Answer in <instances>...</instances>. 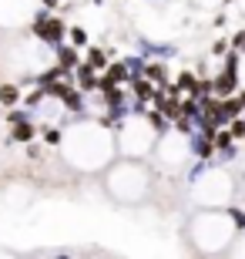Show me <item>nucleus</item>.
Wrapping results in <instances>:
<instances>
[{
  "label": "nucleus",
  "instance_id": "1a4fd4ad",
  "mask_svg": "<svg viewBox=\"0 0 245 259\" xmlns=\"http://www.w3.org/2000/svg\"><path fill=\"white\" fill-rule=\"evenodd\" d=\"M84 64H91L97 74H101L104 67L111 64V54H108L104 48H91V44H87V48H84Z\"/></svg>",
  "mask_w": 245,
  "mask_h": 259
},
{
  "label": "nucleus",
  "instance_id": "9d476101",
  "mask_svg": "<svg viewBox=\"0 0 245 259\" xmlns=\"http://www.w3.org/2000/svg\"><path fill=\"white\" fill-rule=\"evenodd\" d=\"M171 84L178 88V95H181V91H185V95L198 98V74H195V71H181V74L175 77V81H171Z\"/></svg>",
  "mask_w": 245,
  "mask_h": 259
},
{
  "label": "nucleus",
  "instance_id": "9b49d317",
  "mask_svg": "<svg viewBox=\"0 0 245 259\" xmlns=\"http://www.w3.org/2000/svg\"><path fill=\"white\" fill-rule=\"evenodd\" d=\"M67 40H71V48L84 51V48H87V30L77 27V24H67Z\"/></svg>",
  "mask_w": 245,
  "mask_h": 259
},
{
  "label": "nucleus",
  "instance_id": "4468645a",
  "mask_svg": "<svg viewBox=\"0 0 245 259\" xmlns=\"http://www.w3.org/2000/svg\"><path fill=\"white\" fill-rule=\"evenodd\" d=\"M228 128V135L235 138V142H245V118H235L232 125H225Z\"/></svg>",
  "mask_w": 245,
  "mask_h": 259
},
{
  "label": "nucleus",
  "instance_id": "423d86ee",
  "mask_svg": "<svg viewBox=\"0 0 245 259\" xmlns=\"http://www.w3.org/2000/svg\"><path fill=\"white\" fill-rule=\"evenodd\" d=\"M20 101H24V88L17 84V81H0V108H17Z\"/></svg>",
  "mask_w": 245,
  "mask_h": 259
},
{
  "label": "nucleus",
  "instance_id": "f03ea898",
  "mask_svg": "<svg viewBox=\"0 0 245 259\" xmlns=\"http://www.w3.org/2000/svg\"><path fill=\"white\" fill-rule=\"evenodd\" d=\"M81 51L71 48V44H57L54 48V64L57 67H64V71H77V64H81Z\"/></svg>",
  "mask_w": 245,
  "mask_h": 259
},
{
  "label": "nucleus",
  "instance_id": "a211bd4d",
  "mask_svg": "<svg viewBox=\"0 0 245 259\" xmlns=\"http://www.w3.org/2000/svg\"><path fill=\"white\" fill-rule=\"evenodd\" d=\"M225 4H235V0H225Z\"/></svg>",
  "mask_w": 245,
  "mask_h": 259
},
{
  "label": "nucleus",
  "instance_id": "7ed1b4c3",
  "mask_svg": "<svg viewBox=\"0 0 245 259\" xmlns=\"http://www.w3.org/2000/svg\"><path fill=\"white\" fill-rule=\"evenodd\" d=\"M144 77H148L158 91L171 84V74H168V64H165V61H144Z\"/></svg>",
  "mask_w": 245,
  "mask_h": 259
},
{
  "label": "nucleus",
  "instance_id": "20e7f679",
  "mask_svg": "<svg viewBox=\"0 0 245 259\" xmlns=\"http://www.w3.org/2000/svg\"><path fill=\"white\" fill-rule=\"evenodd\" d=\"M74 88L77 91H84V95H91V91H97V71L91 64H77V71H74Z\"/></svg>",
  "mask_w": 245,
  "mask_h": 259
},
{
  "label": "nucleus",
  "instance_id": "6e6552de",
  "mask_svg": "<svg viewBox=\"0 0 245 259\" xmlns=\"http://www.w3.org/2000/svg\"><path fill=\"white\" fill-rule=\"evenodd\" d=\"M37 138L47 145V148H61V145H64V128L61 125H37Z\"/></svg>",
  "mask_w": 245,
  "mask_h": 259
},
{
  "label": "nucleus",
  "instance_id": "f257e3e1",
  "mask_svg": "<svg viewBox=\"0 0 245 259\" xmlns=\"http://www.w3.org/2000/svg\"><path fill=\"white\" fill-rule=\"evenodd\" d=\"M30 34H34L40 44L57 48V44H64V37H67V24L57 17L54 10H40L37 17L30 20Z\"/></svg>",
  "mask_w": 245,
  "mask_h": 259
},
{
  "label": "nucleus",
  "instance_id": "2eb2a0df",
  "mask_svg": "<svg viewBox=\"0 0 245 259\" xmlns=\"http://www.w3.org/2000/svg\"><path fill=\"white\" fill-rule=\"evenodd\" d=\"M228 51H232V44H228V37H222V40H215V44H212V58L222 61V58L228 54Z\"/></svg>",
  "mask_w": 245,
  "mask_h": 259
},
{
  "label": "nucleus",
  "instance_id": "ddd939ff",
  "mask_svg": "<svg viewBox=\"0 0 245 259\" xmlns=\"http://www.w3.org/2000/svg\"><path fill=\"white\" fill-rule=\"evenodd\" d=\"M20 121H34L30 111H27V108H10V111H7V125H20Z\"/></svg>",
  "mask_w": 245,
  "mask_h": 259
},
{
  "label": "nucleus",
  "instance_id": "f3484780",
  "mask_svg": "<svg viewBox=\"0 0 245 259\" xmlns=\"http://www.w3.org/2000/svg\"><path fill=\"white\" fill-rule=\"evenodd\" d=\"M238 101H242V118H245V91H238Z\"/></svg>",
  "mask_w": 245,
  "mask_h": 259
},
{
  "label": "nucleus",
  "instance_id": "39448f33",
  "mask_svg": "<svg viewBox=\"0 0 245 259\" xmlns=\"http://www.w3.org/2000/svg\"><path fill=\"white\" fill-rule=\"evenodd\" d=\"M61 108L74 118H84V91H77V88L71 84L64 95H61Z\"/></svg>",
  "mask_w": 245,
  "mask_h": 259
},
{
  "label": "nucleus",
  "instance_id": "f8f14e48",
  "mask_svg": "<svg viewBox=\"0 0 245 259\" xmlns=\"http://www.w3.org/2000/svg\"><path fill=\"white\" fill-rule=\"evenodd\" d=\"M44 101H47V95H44L40 88H34L30 95H24V108H27V111H37V108L44 105Z\"/></svg>",
  "mask_w": 245,
  "mask_h": 259
},
{
  "label": "nucleus",
  "instance_id": "0eeeda50",
  "mask_svg": "<svg viewBox=\"0 0 245 259\" xmlns=\"http://www.w3.org/2000/svg\"><path fill=\"white\" fill-rule=\"evenodd\" d=\"M14 145H30L37 138V125L34 121H20V125H10V135H7Z\"/></svg>",
  "mask_w": 245,
  "mask_h": 259
},
{
  "label": "nucleus",
  "instance_id": "dca6fc26",
  "mask_svg": "<svg viewBox=\"0 0 245 259\" xmlns=\"http://www.w3.org/2000/svg\"><path fill=\"white\" fill-rule=\"evenodd\" d=\"M228 44H232V51H238V54H245V30H238L235 37L228 40Z\"/></svg>",
  "mask_w": 245,
  "mask_h": 259
}]
</instances>
